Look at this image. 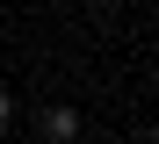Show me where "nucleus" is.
<instances>
[{"mask_svg": "<svg viewBox=\"0 0 159 144\" xmlns=\"http://www.w3.org/2000/svg\"><path fill=\"white\" fill-rule=\"evenodd\" d=\"M43 137H51V144H72V137H80V115H72V108H51V115H43Z\"/></svg>", "mask_w": 159, "mask_h": 144, "instance_id": "obj_1", "label": "nucleus"}, {"mask_svg": "<svg viewBox=\"0 0 159 144\" xmlns=\"http://www.w3.org/2000/svg\"><path fill=\"white\" fill-rule=\"evenodd\" d=\"M7 115H15V101H7V86H0V130H7Z\"/></svg>", "mask_w": 159, "mask_h": 144, "instance_id": "obj_2", "label": "nucleus"}]
</instances>
